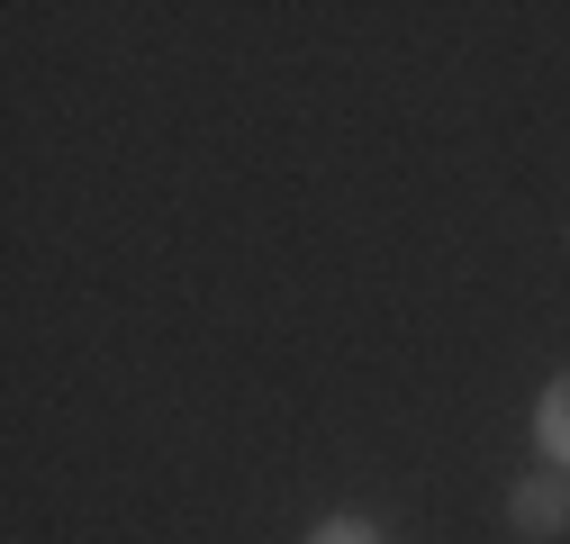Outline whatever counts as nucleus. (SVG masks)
<instances>
[{"instance_id":"f257e3e1","label":"nucleus","mask_w":570,"mask_h":544,"mask_svg":"<svg viewBox=\"0 0 570 544\" xmlns=\"http://www.w3.org/2000/svg\"><path fill=\"white\" fill-rule=\"evenodd\" d=\"M508 517H517V535H561L570 526V482H561V472H525V482L508 490Z\"/></svg>"},{"instance_id":"f03ea898","label":"nucleus","mask_w":570,"mask_h":544,"mask_svg":"<svg viewBox=\"0 0 570 544\" xmlns=\"http://www.w3.org/2000/svg\"><path fill=\"white\" fill-rule=\"evenodd\" d=\"M534 445L552 454V472H570V372L534 399Z\"/></svg>"},{"instance_id":"7ed1b4c3","label":"nucleus","mask_w":570,"mask_h":544,"mask_svg":"<svg viewBox=\"0 0 570 544\" xmlns=\"http://www.w3.org/2000/svg\"><path fill=\"white\" fill-rule=\"evenodd\" d=\"M308 544H381V535H372V526H363V517H326V526H317V535H308Z\"/></svg>"}]
</instances>
